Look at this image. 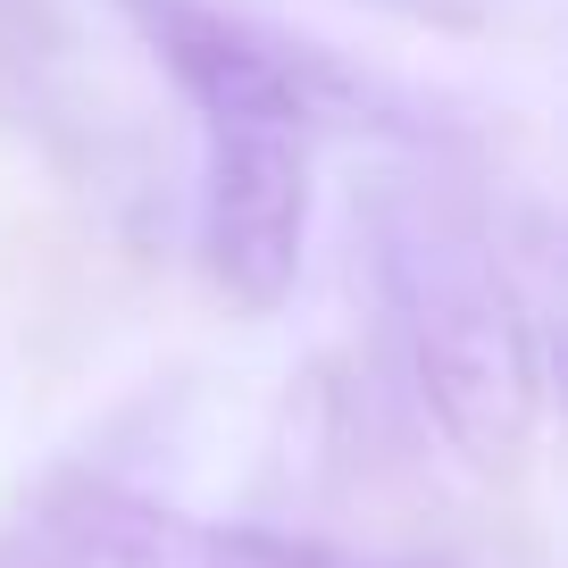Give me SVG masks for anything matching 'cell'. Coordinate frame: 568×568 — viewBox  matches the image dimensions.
<instances>
[{
  "mask_svg": "<svg viewBox=\"0 0 568 568\" xmlns=\"http://www.w3.org/2000/svg\"><path fill=\"white\" fill-rule=\"evenodd\" d=\"M193 568H343L326 544H302V535L276 527H210L193 535Z\"/></svg>",
  "mask_w": 568,
  "mask_h": 568,
  "instance_id": "277c9868",
  "label": "cell"
},
{
  "mask_svg": "<svg viewBox=\"0 0 568 568\" xmlns=\"http://www.w3.org/2000/svg\"><path fill=\"white\" fill-rule=\"evenodd\" d=\"M118 9L201 118V276L217 284V302L267 318L302 284L318 134L343 125L359 84L326 51L267 34L217 0H118Z\"/></svg>",
  "mask_w": 568,
  "mask_h": 568,
  "instance_id": "6da1fadb",
  "label": "cell"
},
{
  "mask_svg": "<svg viewBox=\"0 0 568 568\" xmlns=\"http://www.w3.org/2000/svg\"><path fill=\"white\" fill-rule=\"evenodd\" d=\"M376 276L435 435L477 477H510L544 426V343L510 284V260L460 210L393 201L376 226Z\"/></svg>",
  "mask_w": 568,
  "mask_h": 568,
  "instance_id": "7a4b0ae2",
  "label": "cell"
},
{
  "mask_svg": "<svg viewBox=\"0 0 568 568\" xmlns=\"http://www.w3.org/2000/svg\"><path fill=\"white\" fill-rule=\"evenodd\" d=\"M176 527L118 485H51L0 535V568H160Z\"/></svg>",
  "mask_w": 568,
  "mask_h": 568,
  "instance_id": "3957f363",
  "label": "cell"
}]
</instances>
